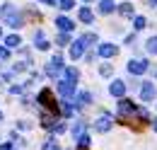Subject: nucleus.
<instances>
[{
	"instance_id": "473e14b6",
	"label": "nucleus",
	"mask_w": 157,
	"mask_h": 150,
	"mask_svg": "<svg viewBox=\"0 0 157 150\" xmlns=\"http://www.w3.org/2000/svg\"><path fill=\"white\" fill-rule=\"evenodd\" d=\"M152 128H155V131H157V119H155V121H152Z\"/></svg>"
},
{
	"instance_id": "0eeeda50",
	"label": "nucleus",
	"mask_w": 157,
	"mask_h": 150,
	"mask_svg": "<svg viewBox=\"0 0 157 150\" xmlns=\"http://www.w3.org/2000/svg\"><path fill=\"white\" fill-rule=\"evenodd\" d=\"M128 70L133 75H143L147 70V61H131V63H128Z\"/></svg>"
},
{
	"instance_id": "b1692460",
	"label": "nucleus",
	"mask_w": 157,
	"mask_h": 150,
	"mask_svg": "<svg viewBox=\"0 0 157 150\" xmlns=\"http://www.w3.org/2000/svg\"><path fill=\"white\" fill-rule=\"evenodd\" d=\"M133 27H136V29H143V27H145V17H136L133 19Z\"/></svg>"
},
{
	"instance_id": "6ab92c4d",
	"label": "nucleus",
	"mask_w": 157,
	"mask_h": 150,
	"mask_svg": "<svg viewBox=\"0 0 157 150\" xmlns=\"http://www.w3.org/2000/svg\"><path fill=\"white\" fill-rule=\"evenodd\" d=\"M70 44V37H68V32H60L58 34V46H68Z\"/></svg>"
},
{
	"instance_id": "f8f14e48",
	"label": "nucleus",
	"mask_w": 157,
	"mask_h": 150,
	"mask_svg": "<svg viewBox=\"0 0 157 150\" xmlns=\"http://www.w3.org/2000/svg\"><path fill=\"white\" fill-rule=\"evenodd\" d=\"M82 51H85V44H82V41H75V44L70 46V58H80Z\"/></svg>"
},
{
	"instance_id": "393cba45",
	"label": "nucleus",
	"mask_w": 157,
	"mask_h": 150,
	"mask_svg": "<svg viewBox=\"0 0 157 150\" xmlns=\"http://www.w3.org/2000/svg\"><path fill=\"white\" fill-rule=\"evenodd\" d=\"M90 102H92L90 92H82V94H80V104H90Z\"/></svg>"
},
{
	"instance_id": "a211bd4d",
	"label": "nucleus",
	"mask_w": 157,
	"mask_h": 150,
	"mask_svg": "<svg viewBox=\"0 0 157 150\" xmlns=\"http://www.w3.org/2000/svg\"><path fill=\"white\" fill-rule=\"evenodd\" d=\"M118 12H121V15H126V17H128V15H133V5H131V2H123V5H121V7H118Z\"/></svg>"
},
{
	"instance_id": "c85d7f7f",
	"label": "nucleus",
	"mask_w": 157,
	"mask_h": 150,
	"mask_svg": "<svg viewBox=\"0 0 157 150\" xmlns=\"http://www.w3.org/2000/svg\"><path fill=\"white\" fill-rule=\"evenodd\" d=\"M60 112L65 114V116H70V114H73V107H70V104H63V107H60Z\"/></svg>"
},
{
	"instance_id": "c756f323",
	"label": "nucleus",
	"mask_w": 157,
	"mask_h": 150,
	"mask_svg": "<svg viewBox=\"0 0 157 150\" xmlns=\"http://www.w3.org/2000/svg\"><path fill=\"white\" fill-rule=\"evenodd\" d=\"M99 73H101V75H111V68H109V65H101Z\"/></svg>"
},
{
	"instance_id": "ddd939ff",
	"label": "nucleus",
	"mask_w": 157,
	"mask_h": 150,
	"mask_svg": "<svg viewBox=\"0 0 157 150\" xmlns=\"http://www.w3.org/2000/svg\"><path fill=\"white\" fill-rule=\"evenodd\" d=\"M78 17H80V22H85V24H90V22L94 19V15H92V10H90V7H82Z\"/></svg>"
},
{
	"instance_id": "7c9ffc66",
	"label": "nucleus",
	"mask_w": 157,
	"mask_h": 150,
	"mask_svg": "<svg viewBox=\"0 0 157 150\" xmlns=\"http://www.w3.org/2000/svg\"><path fill=\"white\" fill-rule=\"evenodd\" d=\"M0 150H15V145H0Z\"/></svg>"
},
{
	"instance_id": "cd10ccee",
	"label": "nucleus",
	"mask_w": 157,
	"mask_h": 150,
	"mask_svg": "<svg viewBox=\"0 0 157 150\" xmlns=\"http://www.w3.org/2000/svg\"><path fill=\"white\" fill-rule=\"evenodd\" d=\"M58 5L63 10H70V7H73V0H58Z\"/></svg>"
},
{
	"instance_id": "c9c22d12",
	"label": "nucleus",
	"mask_w": 157,
	"mask_h": 150,
	"mask_svg": "<svg viewBox=\"0 0 157 150\" xmlns=\"http://www.w3.org/2000/svg\"><path fill=\"white\" fill-rule=\"evenodd\" d=\"M85 2H87V0H85Z\"/></svg>"
},
{
	"instance_id": "f3484780",
	"label": "nucleus",
	"mask_w": 157,
	"mask_h": 150,
	"mask_svg": "<svg viewBox=\"0 0 157 150\" xmlns=\"http://www.w3.org/2000/svg\"><path fill=\"white\" fill-rule=\"evenodd\" d=\"M36 49H39V51H46V49H48V41H46V39H44V34H36Z\"/></svg>"
},
{
	"instance_id": "9d476101",
	"label": "nucleus",
	"mask_w": 157,
	"mask_h": 150,
	"mask_svg": "<svg viewBox=\"0 0 157 150\" xmlns=\"http://www.w3.org/2000/svg\"><path fill=\"white\" fill-rule=\"evenodd\" d=\"M56 27H58L60 32H73V27H75V22L68 17H58L56 19Z\"/></svg>"
},
{
	"instance_id": "f257e3e1",
	"label": "nucleus",
	"mask_w": 157,
	"mask_h": 150,
	"mask_svg": "<svg viewBox=\"0 0 157 150\" xmlns=\"http://www.w3.org/2000/svg\"><path fill=\"white\" fill-rule=\"evenodd\" d=\"M39 102L46 107V109H51L53 114H58V102L53 99V94H51V90H41L39 92Z\"/></svg>"
},
{
	"instance_id": "5701e85b",
	"label": "nucleus",
	"mask_w": 157,
	"mask_h": 150,
	"mask_svg": "<svg viewBox=\"0 0 157 150\" xmlns=\"http://www.w3.org/2000/svg\"><path fill=\"white\" fill-rule=\"evenodd\" d=\"M10 58V49L7 46H0V61H7Z\"/></svg>"
},
{
	"instance_id": "423d86ee",
	"label": "nucleus",
	"mask_w": 157,
	"mask_h": 150,
	"mask_svg": "<svg viewBox=\"0 0 157 150\" xmlns=\"http://www.w3.org/2000/svg\"><path fill=\"white\" fill-rule=\"evenodd\" d=\"M155 85H152V82H143V90H140V97H143V99H145V102H152V99H155Z\"/></svg>"
},
{
	"instance_id": "2f4dec72",
	"label": "nucleus",
	"mask_w": 157,
	"mask_h": 150,
	"mask_svg": "<svg viewBox=\"0 0 157 150\" xmlns=\"http://www.w3.org/2000/svg\"><path fill=\"white\" fill-rule=\"evenodd\" d=\"M44 5H56V0H41Z\"/></svg>"
},
{
	"instance_id": "a878e982",
	"label": "nucleus",
	"mask_w": 157,
	"mask_h": 150,
	"mask_svg": "<svg viewBox=\"0 0 157 150\" xmlns=\"http://www.w3.org/2000/svg\"><path fill=\"white\" fill-rule=\"evenodd\" d=\"M44 150H60V148H58V143H56V140H48V143L44 145Z\"/></svg>"
},
{
	"instance_id": "1a4fd4ad",
	"label": "nucleus",
	"mask_w": 157,
	"mask_h": 150,
	"mask_svg": "<svg viewBox=\"0 0 157 150\" xmlns=\"http://www.w3.org/2000/svg\"><path fill=\"white\" fill-rule=\"evenodd\" d=\"M99 56L101 58L116 56V46H114V44H99Z\"/></svg>"
},
{
	"instance_id": "2eb2a0df",
	"label": "nucleus",
	"mask_w": 157,
	"mask_h": 150,
	"mask_svg": "<svg viewBox=\"0 0 157 150\" xmlns=\"http://www.w3.org/2000/svg\"><path fill=\"white\" fill-rule=\"evenodd\" d=\"M5 46H7V49H15V46H20V37H17V34H10V37L5 39Z\"/></svg>"
},
{
	"instance_id": "412c9836",
	"label": "nucleus",
	"mask_w": 157,
	"mask_h": 150,
	"mask_svg": "<svg viewBox=\"0 0 157 150\" xmlns=\"http://www.w3.org/2000/svg\"><path fill=\"white\" fill-rule=\"evenodd\" d=\"M78 145H80V148H87V145H90V136L80 133V136H78Z\"/></svg>"
},
{
	"instance_id": "4468645a",
	"label": "nucleus",
	"mask_w": 157,
	"mask_h": 150,
	"mask_svg": "<svg viewBox=\"0 0 157 150\" xmlns=\"http://www.w3.org/2000/svg\"><path fill=\"white\" fill-rule=\"evenodd\" d=\"M99 12H101V15L114 12V2H111V0H101V2H99Z\"/></svg>"
},
{
	"instance_id": "7ed1b4c3",
	"label": "nucleus",
	"mask_w": 157,
	"mask_h": 150,
	"mask_svg": "<svg viewBox=\"0 0 157 150\" xmlns=\"http://www.w3.org/2000/svg\"><path fill=\"white\" fill-rule=\"evenodd\" d=\"M94 126H97V131H99V133H106L111 126H114V119H111L109 114H101V116L97 119V124H94Z\"/></svg>"
},
{
	"instance_id": "bb28decb",
	"label": "nucleus",
	"mask_w": 157,
	"mask_h": 150,
	"mask_svg": "<svg viewBox=\"0 0 157 150\" xmlns=\"http://www.w3.org/2000/svg\"><path fill=\"white\" fill-rule=\"evenodd\" d=\"M82 131H85V126H82V121L73 126V133H75V138H78V136H80V133H82Z\"/></svg>"
},
{
	"instance_id": "aec40b11",
	"label": "nucleus",
	"mask_w": 157,
	"mask_h": 150,
	"mask_svg": "<svg viewBox=\"0 0 157 150\" xmlns=\"http://www.w3.org/2000/svg\"><path fill=\"white\" fill-rule=\"evenodd\" d=\"M147 51H150V53H157V37L147 39Z\"/></svg>"
},
{
	"instance_id": "72a5a7b5",
	"label": "nucleus",
	"mask_w": 157,
	"mask_h": 150,
	"mask_svg": "<svg viewBox=\"0 0 157 150\" xmlns=\"http://www.w3.org/2000/svg\"><path fill=\"white\" fill-rule=\"evenodd\" d=\"M150 5H152V7H155V5H157V0H150Z\"/></svg>"
},
{
	"instance_id": "9b49d317",
	"label": "nucleus",
	"mask_w": 157,
	"mask_h": 150,
	"mask_svg": "<svg viewBox=\"0 0 157 150\" xmlns=\"http://www.w3.org/2000/svg\"><path fill=\"white\" fill-rule=\"evenodd\" d=\"M109 92L114 94V97H123V94H126V85H123L121 80H116V82H111V87H109Z\"/></svg>"
},
{
	"instance_id": "39448f33",
	"label": "nucleus",
	"mask_w": 157,
	"mask_h": 150,
	"mask_svg": "<svg viewBox=\"0 0 157 150\" xmlns=\"http://www.w3.org/2000/svg\"><path fill=\"white\" fill-rule=\"evenodd\" d=\"M136 104H133V102H128V99H123V97H121V102H118V114H121V116H128V114H136Z\"/></svg>"
},
{
	"instance_id": "f704fd0d",
	"label": "nucleus",
	"mask_w": 157,
	"mask_h": 150,
	"mask_svg": "<svg viewBox=\"0 0 157 150\" xmlns=\"http://www.w3.org/2000/svg\"><path fill=\"white\" fill-rule=\"evenodd\" d=\"M0 119H2V114H0Z\"/></svg>"
},
{
	"instance_id": "4be33fe9",
	"label": "nucleus",
	"mask_w": 157,
	"mask_h": 150,
	"mask_svg": "<svg viewBox=\"0 0 157 150\" xmlns=\"http://www.w3.org/2000/svg\"><path fill=\"white\" fill-rule=\"evenodd\" d=\"M80 41H82L85 46H90V44H94V41H97V37H94V34H85V37H80Z\"/></svg>"
},
{
	"instance_id": "20e7f679",
	"label": "nucleus",
	"mask_w": 157,
	"mask_h": 150,
	"mask_svg": "<svg viewBox=\"0 0 157 150\" xmlns=\"http://www.w3.org/2000/svg\"><path fill=\"white\" fill-rule=\"evenodd\" d=\"M60 70H63V58H60V56H56L51 63H48V65H46V73L51 75V77H56Z\"/></svg>"
},
{
	"instance_id": "f03ea898",
	"label": "nucleus",
	"mask_w": 157,
	"mask_h": 150,
	"mask_svg": "<svg viewBox=\"0 0 157 150\" xmlns=\"http://www.w3.org/2000/svg\"><path fill=\"white\" fill-rule=\"evenodd\" d=\"M2 17H5V22H7L10 27H20V24H22V17L15 12L12 5H5V7H2Z\"/></svg>"
},
{
	"instance_id": "dca6fc26",
	"label": "nucleus",
	"mask_w": 157,
	"mask_h": 150,
	"mask_svg": "<svg viewBox=\"0 0 157 150\" xmlns=\"http://www.w3.org/2000/svg\"><path fill=\"white\" fill-rule=\"evenodd\" d=\"M78 77H80L78 68H68V70H65V80H70V82H78Z\"/></svg>"
},
{
	"instance_id": "6e6552de",
	"label": "nucleus",
	"mask_w": 157,
	"mask_h": 150,
	"mask_svg": "<svg viewBox=\"0 0 157 150\" xmlns=\"http://www.w3.org/2000/svg\"><path fill=\"white\" fill-rule=\"evenodd\" d=\"M58 92L63 94V97H73V94H75V82H70V80L58 82Z\"/></svg>"
}]
</instances>
